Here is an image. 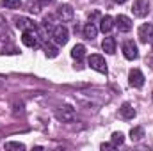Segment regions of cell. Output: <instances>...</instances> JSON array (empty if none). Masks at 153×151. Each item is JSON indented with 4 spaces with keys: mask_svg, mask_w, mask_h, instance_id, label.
I'll use <instances>...</instances> for the list:
<instances>
[{
    "mask_svg": "<svg viewBox=\"0 0 153 151\" xmlns=\"http://www.w3.org/2000/svg\"><path fill=\"white\" fill-rule=\"evenodd\" d=\"M76 101L87 109H98L102 105H105L109 101V96L107 93H103L102 89H84V91H78L75 94Z\"/></svg>",
    "mask_w": 153,
    "mask_h": 151,
    "instance_id": "1",
    "label": "cell"
},
{
    "mask_svg": "<svg viewBox=\"0 0 153 151\" xmlns=\"http://www.w3.org/2000/svg\"><path fill=\"white\" fill-rule=\"evenodd\" d=\"M41 39H43V36H41V30L38 29V25L23 30V34H22V43L29 48H38L41 44Z\"/></svg>",
    "mask_w": 153,
    "mask_h": 151,
    "instance_id": "2",
    "label": "cell"
},
{
    "mask_svg": "<svg viewBox=\"0 0 153 151\" xmlns=\"http://www.w3.org/2000/svg\"><path fill=\"white\" fill-rule=\"evenodd\" d=\"M50 38H52V43H55L57 46H64L70 41V32L64 25H55L50 30Z\"/></svg>",
    "mask_w": 153,
    "mask_h": 151,
    "instance_id": "3",
    "label": "cell"
},
{
    "mask_svg": "<svg viewBox=\"0 0 153 151\" xmlns=\"http://www.w3.org/2000/svg\"><path fill=\"white\" fill-rule=\"evenodd\" d=\"M87 64H89L91 70H94V71H98V73H102V75H107V62H105V59H103L102 55L93 53V55L87 59Z\"/></svg>",
    "mask_w": 153,
    "mask_h": 151,
    "instance_id": "4",
    "label": "cell"
},
{
    "mask_svg": "<svg viewBox=\"0 0 153 151\" xmlns=\"http://www.w3.org/2000/svg\"><path fill=\"white\" fill-rule=\"evenodd\" d=\"M55 117H57V121H61V123H71V121L76 117V112H75V109H73V107L64 105V107L57 109Z\"/></svg>",
    "mask_w": 153,
    "mask_h": 151,
    "instance_id": "5",
    "label": "cell"
},
{
    "mask_svg": "<svg viewBox=\"0 0 153 151\" xmlns=\"http://www.w3.org/2000/svg\"><path fill=\"white\" fill-rule=\"evenodd\" d=\"M132 13H134V16H137V18L148 16V13H150V2H148V0H134Z\"/></svg>",
    "mask_w": 153,
    "mask_h": 151,
    "instance_id": "6",
    "label": "cell"
},
{
    "mask_svg": "<svg viewBox=\"0 0 153 151\" xmlns=\"http://www.w3.org/2000/svg\"><path fill=\"white\" fill-rule=\"evenodd\" d=\"M123 55L125 59L128 61H135L139 57V50H137V44L134 41H125L123 43Z\"/></svg>",
    "mask_w": 153,
    "mask_h": 151,
    "instance_id": "7",
    "label": "cell"
},
{
    "mask_svg": "<svg viewBox=\"0 0 153 151\" xmlns=\"http://www.w3.org/2000/svg\"><path fill=\"white\" fill-rule=\"evenodd\" d=\"M139 39L144 44H148V43L153 44V25L152 23H144V25L139 27Z\"/></svg>",
    "mask_w": 153,
    "mask_h": 151,
    "instance_id": "8",
    "label": "cell"
},
{
    "mask_svg": "<svg viewBox=\"0 0 153 151\" xmlns=\"http://www.w3.org/2000/svg\"><path fill=\"white\" fill-rule=\"evenodd\" d=\"M73 16H75V11H73V7H71L70 4L59 5V9H57V18H59L61 21H71Z\"/></svg>",
    "mask_w": 153,
    "mask_h": 151,
    "instance_id": "9",
    "label": "cell"
},
{
    "mask_svg": "<svg viewBox=\"0 0 153 151\" xmlns=\"http://www.w3.org/2000/svg\"><path fill=\"white\" fill-rule=\"evenodd\" d=\"M128 84L135 89H141L144 85V75L141 73V70H132L128 73Z\"/></svg>",
    "mask_w": 153,
    "mask_h": 151,
    "instance_id": "10",
    "label": "cell"
},
{
    "mask_svg": "<svg viewBox=\"0 0 153 151\" xmlns=\"http://www.w3.org/2000/svg\"><path fill=\"white\" fill-rule=\"evenodd\" d=\"M114 21H116L114 25L117 27V30H119V32H130V30H132V20H130L128 16L119 14Z\"/></svg>",
    "mask_w": 153,
    "mask_h": 151,
    "instance_id": "11",
    "label": "cell"
},
{
    "mask_svg": "<svg viewBox=\"0 0 153 151\" xmlns=\"http://www.w3.org/2000/svg\"><path fill=\"white\" fill-rule=\"evenodd\" d=\"M112 29H114V18L109 16V14L102 16V18H100V30H102L103 34H109Z\"/></svg>",
    "mask_w": 153,
    "mask_h": 151,
    "instance_id": "12",
    "label": "cell"
},
{
    "mask_svg": "<svg viewBox=\"0 0 153 151\" xmlns=\"http://www.w3.org/2000/svg\"><path fill=\"white\" fill-rule=\"evenodd\" d=\"M14 25L23 32V30H27V29H32V27H36V23L32 21V20H29V18H25V16H16L14 18Z\"/></svg>",
    "mask_w": 153,
    "mask_h": 151,
    "instance_id": "13",
    "label": "cell"
},
{
    "mask_svg": "<svg viewBox=\"0 0 153 151\" xmlns=\"http://www.w3.org/2000/svg\"><path fill=\"white\" fill-rule=\"evenodd\" d=\"M102 48H103V52L109 53V55L116 53V38H112V36L105 38L103 41H102Z\"/></svg>",
    "mask_w": 153,
    "mask_h": 151,
    "instance_id": "14",
    "label": "cell"
},
{
    "mask_svg": "<svg viewBox=\"0 0 153 151\" xmlns=\"http://www.w3.org/2000/svg\"><path fill=\"white\" fill-rule=\"evenodd\" d=\"M119 114H121V117L123 119H134L135 117V109L130 105V103H123L121 105V109H119Z\"/></svg>",
    "mask_w": 153,
    "mask_h": 151,
    "instance_id": "15",
    "label": "cell"
},
{
    "mask_svg": "<svg viewBox=\"0 0 153 151\" xmlns=\"http://www.w3.org/2000/svg\"><path fill=\"white\" fill-rule=\"evenodd\" d=\"M96 34H98V29H96V25L93 23V21H89V23H85L84 25V38L85 39H93L96 38Z\"/></svg>",
    "mask_w": 153,
    "mask_h": 151,
    "instance_id": "16",
    "label": "cell"
},
{
    "mask_svg": "<svg viewBox=\"0 0 153 151\" xmlns=\"http://www.w3.org/2000/svg\"><path fill=\"white\" fill-rule=\"evenodd\" d=\"M143 137H144V128H143V126H134V128L130 130V139H132V142H139V141H143Z\"/></svg>",
    "mask_w": 153,
    "mask_h": 151,
    "instance_id": "17",
    "label": "cell"
},
{
    "mask_svg": "<svg viewBox=\"0 0 153 151\" xmlns=\"http://www.w3.org/2000/svg\"><path fill=\"white\" fill-rule=\"evenodd\" d=\"M71 57H73L75 61H82V59L85 57V46H84V44H75V46L71 48Z\"/></svg>",
    "mask_w": 153,
    "mask_h": 151,
    "instance_id": "18",
    "label": "cell"
},
{
    "mask_svg": "<svg viewBox=\"0 0 153 151\" xmlns=\"http://www.w3.org/2000/svg\"><path fill=\"white\" fill-rule=\"evenodd\" d=\"M45 53H46V57L48 59H55L57 55H59V48H57V44L53 43H45Z\"/></svg>",
    "mask_w": 153,
    "mask_h": 151,
    "instance_id": "19",
    "label": "cell"
},
{
    "mask_svg": "<svg viewBox=\"0 0 153 151\" xmlns=\"http://www.w3.org/2000/svg\"><path fill=\"white\" fill-rule=\"evenodd\" d=\"M111 142H112V146H114V148L123 146V142H125V135H123L121 132H114V133L111 135Z\"/></svg>",
    "mask_w": 153,
    "mask_h": 151,
    "instance_id": "20",
    "label": "cell"
},
{
    "mask_svg": "<svg viewBox=\"0 0 153 151\" xmlns=\"http://www.w3.org/2000/svg\"><path fill=\"white\" fill-rule=\"evenodd\" d=\"M4 148L9 151H23L25 150V144H22V142H5Z\"/></svg>",
    "mask_w": 153,
    "mask_h": 151,
    "instance_id": "21",
    "label": "cell"
},
{
    "mask_svg": "<svg viewBox=\"0 0 153 151\" xmlns=\"http://www.w3.org/2000/svg\"><path fill=\"white\" fill-rule=\"evenodd\" d=\"M7 9H20L22 7V0H0Z\"/></svg>",
    "mask_w": 153,
    "mask_h": 151,
    "instance_id": "22",
    "label": "cell"
},
{
    "mask_svg": "<svg viewBox=\"0 0 153 151\" xmlns=\"http://www.w3.org/2000/svg\"><path fill=\"white\" fill-rule=\"evenodd\" d=\"M100 148H102L103 151H105V150H114V146H112V142H109V144H102Z\"/></svg>",
    "mask_w": 153,
    "mask_h": 151,
    "instance_id": "23",
    "label": "cell"
},
{
    "mask_svg": "<svg viewBox=\"0 0 153 151\" xmlns=\"http://www.w3.org/2000/svg\"><path fill=\"white\" fill-rule=\"evenodd\" d=\"M52 2H53V0H39L41 5H48V4H52Z\"/></svg>",
    "mask_w": 153,
    "mask_h": 151,
    "instance_id": "24",
    "label": "cell"
},
{
    "mask_svg": "<svg viewBox=\"0 0 153 151\" xmlns=\"http://www.w3.org/2000/svg\"><path fill=\"white\" fill-rule=\"evenodd\" d=\"M116 4H125V2H126V0H114Z\"/></svg>",
    "mask_w": 153,
    "mask_h": 151,
    "instance_id": "25",
    "label": "cell"
},
{
    "mask_svg": "<svg viewBox=\"0 0 153 151\" xmlns=\"http://www.w3.org/2000/svg\"><path fill=\"white\" fill-rule=\"evenodd\" d=\"M2 84H4V78H2V76H0V85H2Z\"/></svg>",
    "mask_w": 153,
    "mask_h": 151,
    "instance_id": "26",
    "label": "cell"
}]
</instances>
